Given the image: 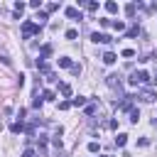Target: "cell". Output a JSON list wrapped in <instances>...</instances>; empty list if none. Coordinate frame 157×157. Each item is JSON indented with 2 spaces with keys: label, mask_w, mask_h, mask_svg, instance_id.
I'll return each mask as SVG.
<instances>
[{
  "label": "cell",
  "mask_w": 157,
  "mask_h": 157,
  "mask_svg": "<svg viewBox=\"0 0 157 157\" xmlns=\"http://www.w3.org/2000/svg\"><path fill=\"white\" fill-rule=\"evenodd\" d=\"M147 81H150V74H147V71H135V74L130 76V83H132V86H145Z\"/></svg>",
  "instance_id": "obj_1"
},
{
  "label": "cell",
  "mask_w": 157,
  "mask_h": 157,
  "mask_svg": "<svg viewBox=\"0 0 157 157\" xmlns=\"http://www.w3.org/2000/svg\"><path fill=\"white\" fill-rule=\"evenodd\" d=\"M37 32H39V25H34V22H25L22 25V37H32Z\"/></svg>",
  "instance_id": "obj_2"
},
{
  "label": "cell",
  "mask_w": 157,
  "mask_h": 157,
  "mask_svg": "<svg viewBox=\"0 0 157 157\" xmlns=\"http://www.w3.org/2000/svg\"><path fill=\"white\" fill-rule=\"evenodd\" d=\"M91 39H93L96 44H98V42H101V44H110V42H113V37H110V34H103V32H93Z\"/></svg>",
  "instance_id": "obj_3"
},
{
  "label": "cell",
  "mask_w": 157,
  "mask_h": 157,
  "mask_svg": "<svg viewBox=\"0 0 157 157\" xmlns=\"http://www.w3.org/2000/svg\"><path fill=\"white\" fill-rule=\"evenodd\" d=\"M137 98H140L142 103H152V101L157 98V93H155V91H150V88H145V91H140V93H137Z\"/></svg>",
  "instance_id": "obj_4"
},
{
  "label": "cell",
  "mask_w": 157,
  "mask_h": 157,
  "mask_svg": "<svg viewBox=\"0 0 157 157\" xmlns=\"http://www.w3.org/2000/svg\"><path fill=\"white\" fill-rule=\"evenodd\" d=\"M105 83H108L110 88H118V91H120V76H118V74H110V76H105Z\"/></svg>",
  "instance_id": "obj_5"
},
{
  "label": "cell",
  "mask_w": 157,
  "mask_h": 157,
  "mask_svg": "<svg viewBox=\"0 0 157 157\" xmlns=\"http://www.w3.org/2000/svg\"><path fill=\"white\" fill-rule=\"evenodd\" d=\"M64 12H66V17H71V20H76V17H78V20H81V12H78V10H76V7H66V10H64Z\"/></svg>",
  "instance_id": "obj_6"
},
{
  "label": "cell",
  "mask_w": 157,
  "mask_h": 157,
  "mask_svg": "<svg viewBox=\"0 0 157 157\" xmlns=\"http://www.w3.org/2000/svg\"><path fill=\"white\" fill-rule=\"evenodd\" d=\"M101 59H103V64H115V59H118V56H115L113 52H105V54H103Z\"/></svg>",
  "instance_id": "obj_7"
},
{
  "label": "cell",
  "mask_w": 157,
  "mask_h": 157,
  "mask_svg": "<svg viewBox=\"0 0 157 157\" xmlns=\"http://www.w3.org/2000/svg\"><path fill=\"white\" fill-rule=\"evenodd\" d=\"M22 10H25V2H20V0H17V2H15V20H20V17H22Z\"/></svg>",
  "instance_id": "obj_8"
},
{
  "label": "cell",
  "mask_w": 157,
  "mask_h": 157,
  "mask_svg": "<svg viewBox=\"0 0 157 157\" xmlns=\"http://www.w3.org/2000/svg\"><path fill=\"white\" fill-rule=\"evenodd\" d=\"M132 96H125V101L120 103V110H132V101H130Z\"/></svg>",
  "instance_id": "obj_9"
},
{
  "label": "cell",
  "mask_w": 157,
  "mask_h": 157,
  "mask_svg": "<svg viewBox=\"0 0 157 157\" xmlns=\"http://www.w3.org/2000/svg\"><path fill=\"white\" fill-rule=\"evenodd\" d=\"M69 103H71V105H76V108H81V105H86V98H83V96H78V98H71Z\"/></svg>",
  "instance_id": "obj_10"
},
{
  "label": "cell",
  "mask_w": 157,
  "mask_h": 157,
  "mask_svg": "<svg viewBox=\"0 0 157 157\" xmlns=\"http://www.w3.org/2000/svg\"><path fill=\"white\" fill-rule=\"evenodd\" d=\"M135 10H137V5H135V2L125 5V15H128V17H132V15H135Z\"/></svg>",
  "instance_id": "obj_11"
},
{
  "label": "cell",
  "mask_w": 157,
  "mask_h": 157,
  "mask_svg": "<svg viewBox=\"0 0 157 157\" xmlns=\"http://www.w3.org/2000/svg\"><path fill=\"white\" fill-rule=\"evenodd\" d=\"M59 66H64V69H71V59H69V56H59Z\"/></svg>",
  "instance_id": "obj_12"
},
{
  "label": "cell",
  "mask_w": 157,
  "mask_h": 157,
  "mask_svg": "<svg viewBox=\"0 0 157 157\" xmlns=\"http://www.w3.org/2000/svg\"><path fill=\"white\" fill-rule=\"evenodd\" d=\"M59 91H61V96H71V86L69 83H59Z\"/></svg>",
  "instance_id": "obj_13"
},
{
  "label": "cell",
  "mask_w": 157,
  "mask_h": 157,
  "mask_svg": "<svg viewBox=\"0 0 157 157\" xmlns=\"http://www.w3.org/2000/svg\"><path fill=\"white\" fill-rule=\"evenodd\" d=\"M125 142H128V135H125V132H120V135L115 137V145H118V147H123Z\"/></svg>",
  "instance_id": "obj_14"
},
{
  "label": "cell",
  "mask_w": 157,
  "mask_h": 157,
  "mask_svg": "<svg viewBox=\"0 0 157 157\" xmlns=\"http://www.w3.org/2000/svg\"><path fill=\"white\" fill-rule=\"evenodd\" d=\"M37 22H39V27L47 22V10H42V12H37Z\"/></svg>",
  "instance_id": "obj_15"
},
{
  "label": "cell",
  "mask_w": 157,
  "mask_h": 157,
  "mask_svg": "<svg viewBox=\"0 0 157 157\" xmlns=\"http://www.w3.org/2000/svg\"><path fill=\"white\" fill-rule=\"evenodd\" d=\"M10 130L17 135V132H22V130H25V125H22V123H12V125H10Z\"/></svg>",
  "instance_id": "obj_16"
},
{
  "label": "cell",
  "mask_w": 157,
  "mask_h": 157,
  "mask_svg": "<svg viewBox=\"0 0 157 157\" xmlns=\"http://www.w3.org/2000/svg\"><path fill=\"white\" fill-rule=\"evenodd\" d=\"M105 10H108V12H118V2H113V0L105 2Z\"/></svg>",
  "instance_id": "obj_17"
},
{
  "label": "cell",
  "mask_w": 157,
  "mask_h": 157,
  "mask_svg": "<svg viewBox=\"0 0 157 157\" xmlns=\"http://www.w3.org/2000/svg\"><path fill=\"white\" fill-rule=\"evenodd\" d=\"M130 120H132V123H137V120H140V110H137V108H132V110H130Z\"/></svg>",
  "instance_id": "obj_18"
},
{
  "label": "cell",
  "mask_w": 157,
  "mask_h": 157,
  "mask_svg": "<svg viewBox=\"0 0 157 157\" xmlns=\"http://www.w3.org/2000/svg\"><path fill=\"white\" fill-rule=\"evenodd\" d=\"M86 10H88V12H96V10H98V2H93V0L86 2Z\"/></svg>",
  "instance_id": "obj_19"
},
{
  "label": "cell",
  "mask_w": 157,
  "mask_h": 157,
  "mask_svg": "<svg viewBox=\"0 0 157 157\" xmlns=\"http://www.w3.org/2000/svg\"><path fill=\"white\" fill-rule=\"evenodd\" d=\"M110 25H113L118 32H123V29H125V22H120V20H115V22H110Z\"/></svg>",
  "instance_id": "obj_20"
},
{
  "label": "cell",
  "mask_w": 157,
  "mask_h": 157,
  "mask_svg": "<svg viewBox=\"0 0 157 157\" xmlns=\"http://www.w3.org/2000/svg\"><path fill=\"white\" fill-rule=\"evenodd\" d=\"M137 34H140V27H137V25H135V27H130V29H128V37H137Z\"/></svg>",
  "instance_id": "obj_21"
},
{
  "label": "cell",
  "mask_w": 157,
  "mask_h": 157,
  "mask_svg": "<svg viewBox=\"0 0 157 157\" xmlns=\"http://www.w3.org/2000/svg\"><path fill=\"white\" fill-rule=\"evenodd\" d=\"M42 101H54V91H44L42 93Z\"/></svg>",
  "instance_id": "obj_22"
},
{
  "label": "cell",
  "mask_w": 157,
  "mask_h": 157,
  "mask_svg": "<svg viewBox=\"0 0 157 157\" xmlns=\"http://www.w3.org/2000/svg\"><path fill=\"white\" fill-rule=\"evenodd\" d=\"M76 37H78L76 29H66V39H76Z\"/></svg>",
  "instance_id": "obj_23"
},
{
  "label": "cell",
  "mask_w": 157,
  "mask_h": 157,
  "mask_svg": "<svg viewBox=\"0 0 157 157\" xmlns=\"http://www.w3.org/2000/svg\"><path fill=\"white\" fill-rule=\"evenodd\" d=\"M49 54H52V47H49V44H44V47H42V59H44V56H49Z\"/></svg>",
  "instance_id": "obj_24"
},
{
  "label": "cell",
  "mask_w": 157,
  "mask_h": 157,
  "mask_svg": "<svg viewBox=\"0 0 157 157\" xmlns=\"http://www.w3.org/2000/svg\"><path fill=\"white\" fill-rule=\"evenodd\" d=\"M54 10H59V2H49L47 5V12H54Z\"/></svg>",
  "instance_id": "obj_25"
},
{
  "label": "cell",
  "mask_w": 157,
  "mask_h": 157,
  "mask_svg": "<svg viewBox=\"0 0 157 157\" xmlns=\"http://www.w3.org/2000/svg\"><path fill=\"white\" fill-rule=\"evenodd\" d=\"M123 56H125V59H130V56H135V49H123Z\"/></svg>",
  "instance_id": "obj_26"
},
{
  "label": "cell",
  "mask_w": 157,
  "mask_h": 157,
  "mask_svg": "<svg viewBox=\"0 0 157 157\" xmlns=\"http://www.w3.org/2000/svg\"><path fill=\"white\" fill-rule=\"evenodd\" d=\"M98 147H101L98 142H88V152H98Z\"/></svg>",
  "instance_id": "obj_27"
},
{
  "label": "cell",
  "mask_w": 157,
  "mask_h": 157,
  "mask_svg": "<svg viewBox=\"0 0 157 157\" xmlns=\"http://www.w3.org/2000/svg\"><path fill=\"white\" fill-rule=\"evenodd\" d=\"M98 25H101V27H108V25H110V20H108V17H101V20H98Z\"/></svg>",
  "instance_id": "obj_28"
},
{
  "label": "cell",
  "mask_w": 157,
  "mask_h": 157,
  "mask_svg": "<svg viewBox=\"0 0 157 157\" xmlns=\"http://www.w3.org/2000/svg\"><path fill=\"white\" fill-rule=\"evenodd\" d=\"M137 145H140V147H147V145H150V140H147V137H140V140H137Z\"/></svg>",
  "instance_id": "obj_29"
},
{
  "label": "cell",
  "mask_w": 157,
  "mask_h": 157,
  "mask_svg": "<svg viewBox=\"0 0 157 157\" xmlns=\"http://www.w3.org/2000/svg\"><path fill=\"white\" fill-rule=\"evenodd\" d=\"M29 5H32V7H34V10H39V7H42V0H32V2H29Z\"/></svg>",
  "instance_id": "obj_30"
},
{
  "label": "cell",
  "mask_w": 157,
  "mask_h": 157,
  "mask_svg": "<svg viewBox=\"0 0 157 157\" xmlns=\"http://www.w3.org/2000/svg\"><path fill=\"white\" fill-rule=\"evenodd\" d=\"M32 105H34V108H39V105H42V98H39V96H34V101H32Z\"/></svg>",
  "instance_id": "obj_31"
},
{
  "label": "cell",
  "mask_w": 157,
  "mask_h": 157,
  "mask_svg": "<svg viewBox=\"0 0 157 157\" xmlns=\"http://www.w3.org/2000/svg\"><path fill=\"white\" fill-rule=\"evenodd\" d=\"M59 108H61V110H69V108H71V103H69V101H64V103H59Z\"/></svg>",
  "instance_id": "obj_32"
},
{
  "label": "cell",
  "mask_w": 157,
  "mask_h": 157,
  "mask_svg": "<svg viewBox=\"0 0 157 157\" xmlns=\"http://www.w3.org/2000/svg\"><path fill=\"white\" fill-rule=\"evenodd\" d=\"M96 113V105H86V115H93Z\"/></svg>",
  "instance_id": "obj_33"
},
{
  "label": "cell",
  "mask_w": 157,
  "mask_h": 157,
  "mask_svg": "<svg viewBox=\"0 0 157 157\" xmlns=\"http://www.w3.org/2000/svg\"><path fill=\"white\" fill-rule=\"evenodd\" d=\"M22 157H34V152H32V150H25V152H22Z\"/></svg>",
  "instance_id": "obj_34"
},
{
  "label": "cell",
  "mask_w": 157,
  "mask_h": 157,
  "mask_svg": "<svg viewBox=\"0 0 157 157\" xmlns=\"http://www.w3.org/2000/svg\"><path fill=\"white\" fill-rule=\"evenodd\" d=\"M101 157H108V155H101Z\"/></svg>",
  "instance_id": "obj_35"
}]
</instances>
